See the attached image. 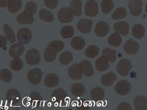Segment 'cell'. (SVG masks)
I'll use <instances>...</instances> for the list:
<instances>
[{
  "mask_svg": "<svg viewBox=\"0 0 147 110\" xmlns=\"http://www.w3.org/2000/svg\"><path fill=\"white\" fill-rule=\"evenodd\" d=\"M132 68V63L129 60L123 59L120 60L116 66V70L119 75L126 76L129 74Z\"/></svg>",
  "mask_w": 147,
  "mask_h": 110,
  "instance_id": "obj_1",
  "label": "cell"
},
{
  "mask_svg": "<svg viewBox=\"0 0 147 110\" xmlns=\"http://www.w3.org/2000/svg\"><path fill=\"white\" fill-rule=\"evenodd\" d=\"M131 88L130 83L125 80H120L115 86L116 93L122 96L127 95L130 93Z\"/></svg>",
  "mask_w": 147,
  "mask_h": 110,
  "instance_id": "obj_2",
  "label": "cell"
},
{
  "mask_svg": "<svg viewBox=\"0 0 147 110\" xmlns=\"http://www.w3.org/2000/svg\"><path fill=\"white\" fill-rule=\"evenodd\" d=\"M73 13L69 7H63L59 10L57 13V18L62 23H68L73 20Z\"/></svg>",
  "mask_w": 147,
  "mask_h": 110,
  "instance_id": "obj_3",
  "label": "cell"
},
{
  "mask_svg": "<svg viewBox=\"0 0 147 110\" xmlns=\"http://www.w3.org/2000/svg\"><path fill=\"white\" fill-rule=\"evenodd\" d=\"M68 74L73 80H81L83 78V72L80 64H75L71 66L69 68Z\"/></svg>",
  "mask_w": 147,
  "mask_h": 110,
  "instance_id": "obj_4",
  "label": "cell"
},
{
  "mask_svg": "<svg viewBox=\"0 0 147 110\" xmlns=\"http://www.w3.org/2000/svg\"><path fill=\"white\" fill-rule=\"evenodd\" d=\"M85 15L88 17H94L99 13L98 4L95 1H88L85 3Z\"/></svg>",
  "mask_w": 147,
  "mask_h": 110,
  "instance_id": "obj_5",
  "label": "cell"
},
{
  "mask_svg": "<svg viewBox=\"0 0 147 110\" xmlns=\"http://www.w3.org/2000/svg\"><path fill=\"white\" fill-rule=\"evenodd\" d=\"M143 2L140 0H131L129 2V8L131 14L136 17L142 13Z\"/></svg>",
  "mask_w": 147,
  "mask_h": 110,
  "instance_id": "obj_6",
  "label": "cell"
},
{
  "mask_svg": "<svg viewBox=\"0 0 147 110\" xmlns=\"http://www.w3.org/2000/svg\"><path fill=\"white\" fill-rule=\"evenodd\" d=\"M93 24L92 20L83 19L80 20L77 23V28L82 34H88L91 31Z\"/></svg>",
  "mask_w": 147,
  "mask_h": 110,
  "instance_id": "obj_7",
  "label": "cell"
},
{
  "mask_svg": "<svg viewBox=\"0 0 147 110\" xmlns=\"http://www.w3.org/2000/svg\"><path fill=\"white\" fill-rule=\"evenodd\" d=\"M110 30V27L107 22L100 21L96 25L94 32L96 35L99 37H104L109 34Z\"/></svg>",
  "mask_w": 147,
  "mask_h": 110,
  "instance_id": "obj_8",
  "label": "cell"
},
{
  "mask_svg": "<svg viewBox=\"0 0 147 110\" xmlns=\"http://www.w3.org/2000/svg\"><path fill=\"white\" fill-rule=\"evenodd\" d=\"M124 48L127 54L129 55H134L138 52L139 46L137 42L132 39H129L125 44Z\"/></svg>",
  "mask_w": 147,
  "mask_h": 110,
  "instance_id": "obj_9",
  "label": "cell"
},
{
  "mask_svg": "<svg viewBox=\"0 0 147 110\" xmlns=\"http://www.w3.org/2000/svg\"><path fill=\"white\" fill-rule=\"evenodd\" d=\"M129 25L127 22L125 21L117 22L114 25V29L116 32H118L120 35L127 36L128 35L129 32Z\"/></svg>",
  "mask_w": 147,
  "mask_h": 110,
  "instance_id": "obj_10",
  "label": "cell"
},
{
  "mask_svg": "<svg viewBox=\"0 0 147 110\" xmlns=\"http://www.w3.org/2000/svg\"><path fill=\"white\" fill-rule=\"evenodd\" d=\"M134 106L136 110H147V98L143 95L137 96L134 99Z\"/></svg>",
  "mask_w": 147,
  "mask_h": 110,
  "instance_id": "obj_11",
  "label": "cell"
},
{
  "mask_svg": "<svg viewBox=\"0 0 147 110\" xmlns=\"http://www.w3.org/2000/svg\"><path fill=\"white\" fill-rule=\"evenodd\" d=\"M117 77L115 73L110 72L105 74L101 77V83L105 86H110L117 79Z\"/></svg>",
  "mask_w": 147,
  "mask_h": 110,
  "instance_id": "obj_12",
  "label": "cell"
},
{
  "mask_svg": "<svg viewBox=\"0 0 147 110\" xmlns=\"http://www.w3.org/2000/svg\"><path fill=\"white\" fill-rule=\"evenodd\" d=\"M96 68L98 71L105 72L109 68V62L105 57L103 55L100 56L97 59L95 62Z\"/></svg>",
  "mask_w": 147,
  "mask_h": 110,
  "instance_id": "obj_13",
  "label": "cell"
},
{
  "mask_svg": "<svg viewBox=\"0 0 147 110\" xmlns=\"http://www.w3.org/2000/svg\"><path fill=\"white\" fill-rule=\"evenodd\" d=\"M82 2L79 0L72 1L69 5V8L73 13V15L75 17H79L82 13Z\"/></svg>",
  "mask_w": 147,
  "mask_h": 110,
  "instance_id": "obj_14",
  "label": "cell"
},
{
  "mask_svg": "<svg viewBox=\"0 0 147 110\" xmlns=\"http://www.w3.org/2000/svg\"><path fill=\"white\" fill-rule=\"evenodd\" d=\"M80 65L84 75L88 77L92 76L94 75V72L92 64L89 61L86 60H82L80 62Z\"/></svg>",
  "mask_w": 147,
  "mask_h": 110,
  "instance_id": "obj_15",
  "label": "cell"
},
{
  "mask_svg": "<svg viewBox=\"0 0 147 110\" xmlns=\"http://www.w3.org/2000/svg\"><path fill=\"white\" fill-rule=\"evenodd\" d=\"M59 78L56 74L52 73L47 75L45 79V84L47 87L53 88L59 84Z\"/></svg>",
  "mask_w": 147,
  "mask_h": 110,
  "instance_id": "obj_16",
  "label": "cell"
},
{
  "mask_svg": "<svg viewBox=\"0 0 147 110\" xmlns=\"http://www.w3.org/2000/svg\"><path fill=\"white\" fill-rule=\"evenodd\" d=\"M67 93L65 90L61 88H59L55 91L52 94V97L57 103L64 102L67 97Z\"/></svg>",
  "mask_w": 147,
  "mask_h": 110,
  "instance_id": "obj_17",
  "label": "cell"
},
{
  "mask_svg": "<svg viewBox=\"0 0 147 110\" xmlns=\"http://www.w3.org/2000/svg\"><path fill=\"white\" fill-rule=\"evenodd\" d=\"M105 92L104 89L100 87H96L91 91L90 96L95 101H100L104 99Z\"/></svg>",
  "mask_w": 147,
  "mask_h": 110,
  "instance_id": "obj_18",
  "label": "cell"
},
{
  "mask_svg": "<svg viewBox=\"0 0 147 110\" xmlns=\"http://www.w3.org/2000/svg\"><path fill=\"white\" fill-rule=\"evenodd\" d=\"M132 35L136 39H141L145 34V29L143 25L140 24H136L132 27Z\"/></svg>",
  "mask_w": 147,
  "mask_h": 110,
  "instance_id": "obj_19",
  "label": "cell"
},
{
  "mask_svg": "<svg viewBox=\"0 0 147 110\" xmlns=\"http://www.w3.org/2000/svg\"><path fill=\"white\" fill-rule=\"evenodd\" d=\"M71 92L75 97H82L85 93V88L82 84L76 83L71 87Z\"/></svg>",
  "mask_w": 147,
  "mask_h": 110,
  "instance_id": "obj_20",
  "label": "cell"
},
{
  "mask_svg": "<svg viewBox=\"0 0 147 110\" xmlns=\"http://www.w3.org/2000/svg\"><path fill=\"white\" fill-rule=\"evenodd\" d=\"M122 42V38L120 35L116 32L111 34L108 38L109 45L112 47H118L121 44Z\"/></svg>",
  "mask_w": 147,
  "mask_h": 110,
  "instance_id": "obj_21",
  "label": "cell"
},
{
  "mask_svg": "<svg viewBox=\"0 0 147 110\" xmlns=\"http://www.w3.org/2000/svg\"><path fill=\"white\" fill-rule=\"evenodd\" d=\"M71 45L72 48L76 50H81L85 46V40L81 37L76 36L72 39Z\"/></svg>",
  "mask_w": 147,
  "mask_h": 110,
  "instance_id": "obj_22",
  "label": "cell"
},
{
  "mask_svg": "<svg viewBox=\"0 0 147 110\" xmlns=\"http://www.w3.org/2000/svg\"><path fill=\"white\" fill-rule=\"evenodd\" d=\"M27 54L30 55L28 56L29 58L31 59L29 64L30 65H37L40 62V53L38 50L35 49H32L29 50Z\"/></svg>",
  "mask_w": 147,
  "mask_h": 110,
  "instance_id": "obj_23",
  "label": "cell"
},
{
  "mask_svg": "<svg viewBox=\"0 0 147 110\" xmlns=\"http://www.w3.org/2000/svg\"><path fill=\"white\" fill-rule=\"evenodd\" d=\"M102 55L106 57L109 62L110 63H114L116 61V54L117 52L115 50L109 48H105L102 50Z\"/></svg>",
  "mask_w": 147,
  "mask_h": 110,
  "instance_id": "obj_24",
  "label": "cell"
},
{
  "mask_svg": "<svg viewBox=\"0 0 147 110\" xmlns=\"http://www.w3.org/2000/svg\"><path fill=\"white\" fill-rule=\"evenodd\" d=\"M30 73L32 74V79L30 81L31 83L38 84L40 83L42 77V72L39 68H34L30 70Z\"/></svg>",
  "mask_w": 147,
  "mask_h": 110,
  "instance_id": "obj_25",
  "label": "cell"
},
{
  "mask_svg": "<svg viewBox=\"0 0 147 110\" xmlns=\"http://www.w3.org/2000/svg\"><path fill=\"white\" fill-rule=\"evenodd\" d=\"M73 59V56L72 53L68 51H65L60 54L59 61L62 65H67L72 62Z\"/></svg>",
  "mask_w": 147,
  "mask_h": 110,
  "instance_id": "obj_26",
  "label": "cell"
},
{
  "mask_svg": "<svg viewBox=\"0 0 147 110\" xmlns=\"http://www.w3.org/2000/svg\"><path fill=\"white\" fill-rule=\"evenodd\" d=\"M64 47V44L63 42L60 40H55L49 44L48 48L57 52H61L63 49Z\"/></svg>",
  "mask_w": 147,
  "mask_h": 110,
  "instance_id": "obj_27",
  "label": "cell"
},
{
  "mask_svg": "<svg viewBox=\"0 0 147 110\" xmlns=\"http://www.w3.org/2000/svg\"><path fill=\"white\" fill-rule=\"evenodd\" d=\"M127 15V11L124 7H118L116 9L111 15L112 19L114 20H119L125 18Z\"/></svg>",
  "mask_w": 147,
  "mask_h": 110,
  "instance_id": "obj_28",
  "label": "cell"
},
{
  "mask_svg": "<svg viewBox=\"0 0 147 110\" xmlns=\"http://www.w3.org/2000/svg\"><path fill=\"white\" fill-rule=\"evenodd\" d=\"M99 54V48L95 45L89 46L85 51V56L90 58H95Z\"/></svg>",
  "mask_w": 147,
  "mask_h": 110,
  "instance_id": "obj_29",
  "label": "cell"
},
{
  "mask_svg": "<svg viewBox=\"0 0 147 110\" xmlns=\"http://www.w3.org/2000/svg\"><path fill=\"white\" fill-rule=\"evenodd\" d=\"M75 30L73 27L70 25H65L61 30V36L63 38H70L74 35Z\"/></svg>",
  "mask_w": 147,
  "mask_h": 110,
  "instance_id": "obj_30",
  "label": "cell"
},
{
  "mask_svg": "<svg viewBox=\"0 0 147 110\" xmlns=\"http://www.w3.org/2000/svg\"><path fill=\"white\" fill-rule=\"evenodd\" d=\"M39 17L41 20L46 22H52L54 20V15L49 11L42 9L39 12Z\"/></svg>",
  "mask_w": 147,
  "mask_h": 110,
  "instance_id": "obj_31",
  "label": "cell"
},
{
  "mask_svg": "<svg viewBox=\"0 0 147 110\" xmlns=\"http://www.w3.org/2000/svg\"><path fill=\"white\" fill-rule=\"evenodd\" d=\"M113 7L114 3L112 1L104 0L101 3V10L104 13H109Z\"/></svg>",
  "mask_w": 147,
  "mask_h": 110,
  "instance_id": "obj_32",
  "label": "cell"
},
{
  "mask_svg": "<svg viewBox=\"0 0 147 110\" xmlns=\"http://www.w3.org/2000/svg\"><path fill=\"white\" fill-rule=\"evenodd\" d=\"M44 59L47 62H53L55 60L57 57V52L51 50L49 48H47L44 52Z\"/></svg>",
  "mask_w": 147,
  "mask_h": 110,
  "instance_id": "obj_33",
  "label": "cell"
},
{
  "mask_svg": "<svg viewBox=\"0 0 147 110\" xmlns=\"http://www.w3.org/2000/svg\"><path fill=\"white\" fill-rule=\"evenodd\" d=\"M116 110H132V108L127 102H122L117 106Z\"/></svg>",
  "mask_w": 147,
  "mask_h": 110,
  "instance_id": "obj_34",
  "label": "cell"
},
{
  "mask_svg": "<svg viewBox=\"0 0 147 110\" xmlns=\"http://www.w3.org/2000/svg\"><path fill=\"white\" fill-rule=\"evenodd\" d=\"M46 6L50 9H54L57 7L58 1H45L44 2Z\"/></svg>",
  "mask_w": 147,
  "mask_h": 110,
  "instance_id": "obj_35",
  "label": "cell"
}]
</instances>
